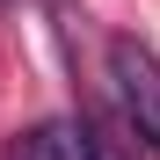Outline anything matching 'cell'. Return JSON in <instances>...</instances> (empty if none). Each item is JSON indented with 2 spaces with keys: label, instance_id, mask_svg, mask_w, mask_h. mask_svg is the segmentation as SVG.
Returning <instances> with one entry per match:
<instances>
[{
  "label": "cell",
  "instance_id": "cell-1",
  "mask_svg": "<svg viewBox=\"0 0 160 160\" xmlns=\"http://www.w3.org/2000/svg\"><path fill=\"white\" fill-rule=\"evenodd\" d=\"M109 80H117V109L124 124L146 138V153H160V58L138 37H109Z\"/></svg>",
  "mask_w": 160,
  "mask_h": 160
},
{
  "label": "cell",
  "instance_id": "cell-2",
  "mask_svg": "<svg viewBox=\"0 0 160 160\" xmlns=\"http://www.w3.org/2000/svg\"><path fill=\"white\" fill-rule=\"evenodd\" d=\"M15 160H80V124H37L15 146Z\"/></svg>",
  "mask_w": 160,
  "mask_h": 160
},
{
  "label": "cell",
  "instance_id": "cell-3",
  "mask_svg": "<svg viewBox=\"0 0 160 160\" xmlns=\"http://www.w3.org/2000/svg\"><path fill=\"white\" fill-rule=\"evenodd\" d=\"M80 160H131V153H124V138L102 117H80Z\"/></svg>",
  "mask_w": 160,
  "mask_h": 160
}]
</instances>
